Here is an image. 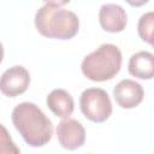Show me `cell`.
Instances as JSON below:
<instances>
[{
  "label": "cell",
  "mask_w": 154,
  "mask_h": 154,
  "mask_svg": "<svg viewBox=\"0 0 154 154\" xmlns=\"http://www.w3.org/2000/svg\"><path fill=\"white\" fill-rule=\"evenodd\" d=\"M113 96L118 106L125 109L137 107L144 96L142 85L134 79H122L113 89Z\"/></svg>",
  "instance_id": "7"
},
{
  "label": "cell",
  "mask_w": 154,
  "mask_h": 154,
  "mask_svg": "<svg viewBox=\"0 0 154 154\" xmlns=\"http://www.w3.org/2000/svg\"><path fill=\"white\" fill-rule=\"evenodd\" d=\"M57 137L63 148L75 150L84 144L85 130L77 119L65 118L57 126Z\"/></svg>",
  "instance_id": "6"
},
{
  "label": "cell",
  "mask_w": 154,
  "mask_h": 154,
  "mask_svg": "<svg viewBox=\"0 0 154 154\" xmlns=\"http://www.w3.org/2000/svg\"><path fill=\"white\" fill-rule=\"evenodd\" d=\"M48 108L59 118H70L75 109V101L71 94L61 88L53 89L46 97Z\"/></svg>",
  "instance_id": "9"
},
{
  "label": "cell",
  "mask_w": 154,
  "mask_h": 154,
  "mask_svg": "<svg viewBox=\"0 0 154 154\" xmlns=\"http://www.w3.org/2000/svg\"><path fill=\"white\" fill-rule=\"evenodd\" d=\"M99 22L107 32H120L125 29L128 16L125 10L117 4H103L99 11Z\"/></svg>",
  "instance_id": "8"
},
{
  "label": "cell",
  "mask_w": 154,
  "mask_h": 154,
  "mask_svg": "<svg viewBox=\"0 0 154 154\" xmlns=\"http://www.w3.org/2000/svg\"><path fill=\"white\" fill-rule=\"evenodd\" d=\"M30 84V73L22 65H14L7 69L0 79V90L8 97H16L26 91Z\"/></svg>",
  "instance_id": "5"
},
{
  "label": "cell",
  "mask_w": 154,
  "mask_h": 154,
  "mask_svg": "<svg viewBox=\"0 0 154 154\" xmlns=\"http://www.w3.org/2000/svg\"><path fill=\"white\" fill-rule=\"evenodd\" d=\"M122 52L113 43H103L84 57L81 70L90 81L105 82L112 79L122 67Z\"/></svg>",
  "instance_id": "3"
},
{
  "label": "cell",
  "mask_w": 154,
  "mask_h": 154,
  "mask_svg": "<svg viewBox=\"0 0 154 154\" xmlns=\"http://www.w3.org/2000/svg\"><path fill=\"white\" fill-rule=\"evenodd\" d=\"M11 119L26 144L31 147H42L51 141L53 124L34 102L26 101L18 103L12 111Z\"/></svg>",
  "instance_id": "1"
},
{
  "label": "cell",
  "mask_w": 154,
  "mask_h": 154,
  "mask_svg": "<svg viewBox=\"0 0 154 154\" xmlns=\"http://www.w3.org/2000/svg\"><path fill=\"white\" fill-rule=\"evenodd\" d=\"M66 1H48L41 6L35 14L37 31L49 38L70 40L77 35L79 29L78 16L64 8Z\"/></svg>",
  "instance_id": "2"
},
{
  "label": "cell",
  "mask_w": 154,
  "mask_h": 154,
  "mask_svg": "<svg viewBox=\"0 0 154 154\" xmlns=\"http://www.w3.org/2000/svg\"><path fill=\"white\" fill-rule=\"evenodd\" d=\"M0 154H20L19 148L12 141L8 135L5 125H1V135H0Z\"/></svg>",
  "instance_id": "12"
},
{
  "label": "cell",
  "mask_w": 154,
  "mask_h": 154,
  "mask_svg": "<svg viewBox=\"0 0 154 154\" xmlns=\"http://www.w3.org/2000/svg\"><path fill=\"white\" fill-rule=\"evenodd\" d=\"M138 36L154 48V11L143 13L137 24Z\"/></svg>",
  "instance_id": "11"
},
{
  "label": "cell",
  "mask_w": 154,
  "mask_h": 154,
  "mask_svg": "<svg viewBox=\"0 0 154 154\" xmlns=\"http://www.w3.org/2000/svg\"><path fill=\"white\" fill-rule=\"evenodd\" d=\"M79 106L83 116L94 123H103L112 114V102L106 90L88 88L82 91Z\"/></svg>",
  "instance_id": "4"
},
{
  "label": "cell",
  "mask_w": 154,
  "mask_h": 154,
  "mask_svg": "<svg viewBox=\"0 0 154 154\" xmlns=\"http://www.w3.org/2000/svg\"><path fill=\"white\" fill-rule=\"evenodd\" d=\"M129 73L140 79L154 78V54L147 51H140L132 54L128 64Z\"/></svg>",
  "instance_id": "10"
}]
</instances>
